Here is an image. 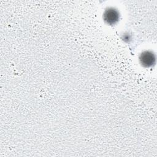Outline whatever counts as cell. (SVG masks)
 <instances>
[{"label": "cell", "mask_w": 157, "mask_h": 157, "mask_svg": "<svg viewBox=\"0 0 157 157\" xmlns=\"http://www.w3.org/2000/svg\"><path fill=\"white\" fill-rule=\"evenodd\" d=\"M141 64L146 67H151L155 62V56L154 54L149 51L143 52L139 58Z\"/></svg>", "instance_id": "cell-2"}, {"label": "cell", "mask_w": 157, "mask_h": 157, "mask_svg": "<svg viewBox=\"0 0 157 157\" xmlns=\"http://www.w3.org/2000/svg\"><path fill=\"white\" fill-rule=\"evenodd\" d=\"M120 18L118 11L114 8H108L103 14L104 20L106 23L110 25L116 24Z\"/></svg>", "instance_id": "cell-1"}]
</instances>
